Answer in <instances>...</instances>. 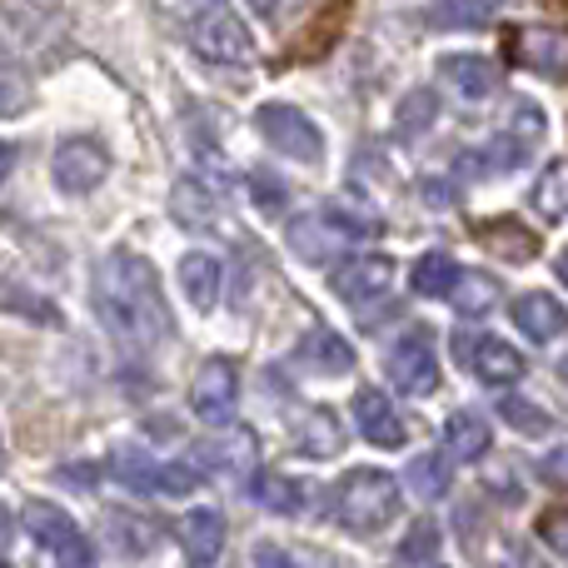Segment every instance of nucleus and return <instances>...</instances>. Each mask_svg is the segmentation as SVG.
Segmentation results:
<instances>
[{
    "mask_svg": "<svg viewBox=\"0 0 568 568\" xmlns=\"http://www.w3.org/2000/svg\"><path fill=\"white\" fill-rule=\"evenodd\" d=\"M95 310L105 320V329L130 349H155V344L170 339V310L165 294H160V280L130 250L105 255V265L95 275Z\"/></svg>",
    "mask_w": 568,
    "mask_h": 568,
    "instance_id": "f257e3e1",
    "label": "nucleus"
},
{
    "mask_svg": "<svg viewBox=\"0 0 568 568\" xmlns=\"http://www.w3.org/2000/svg\"><path fill=\"white\" fill-rule=\"evenodd\" d=\"M399 514V489L379 469H354L334 484V519L349 534H379Z\"/></svg>",
    "mask_w": 568,
    "mask_h": 568,
    "instance_id": "f03ea898",
    "label": "nucleus"
},
{
    "mask_svg": "<svg viewBox=\"0 0 568 568\" xmlns=\"http://www.w3.org/2000/svg\"><path fill=\"white\" fill-rule=\"evenodd\" d=\"M539 135H544V115L529 105V100H519V105H514L509 130L489 135L484 145H474L469 155L459 160L464 175H509V170L529 165V155H534V145H539Z\"/></svg>",
    "mask_w": 568,
    "mask_h": 568,
    "instance_id": "7ed1b4c3",
    "label": "nucleus"
},
{
    "mask_svg": "<svg viewBox=\"0 0 568 568\" xmlns=\"http://www.w3.org/2000/svg\"><path fill=\"white\" fill-rule=\"evenodd\" d=\"M20 524H26V534L60 568H95V544L75 529V519H70L65 509H55V504H26Z\"/></svg>",
    "mask_w": 568,
    "mask_h": 568,
    "instance_id": "20e7f679",
    "label": "nucleus"
},
{
    "mask_svg": "<svg viewBox=\"0 0 568 568\" xmlns=\"http://www.w3.org/2000/svg\"><path fill=\"white\" fill-rule=\"evenodd\" d=\"M454 359H459V369H469L484 384H519L524 369H529L514 344H504L499 334H484V329L454 334Z\"/></svg>",
    "mask_w": 568,
    "mask_h": 568,
    "instance_id": "39448f33",
    "label": "nucleus"
},
{
    "mask_svg": "<svg viewBox=\"0 0 568 568\" xmlns=\"http://www.w3.org/2000/svg\"><path fill=\"white\" fill-rule=\"evenodd\" d=\"M384 374H389V384L399 394H409V399H424V394L439 389V359H434V339L424 329H409L404 339L389 344V354H384Z\"/></svg>",
    "mask_w": 568,
    "mask_h": 568,
    "instance_id": "423d86ee",
    "label": "nucleus"
},
{
    "mask_svg": "<svg viewBox=\"0 0 568 568\" xmlns=\"http://www.w3.org/2000/svg\"><path fill=\"white\" fill-rule=\"evenodd\" d=\"M50 170H55L60 190H70V195H90V190L105 185V175H110V150L100 145L95 135H70V140L55 145Z\"/></svg>",
    "mask_w": 568,
    "mask_h": 568,
    "instance_id": "0eeeda50",
    "label": "nucleus"
},
{
    "mask_svg": "<svg viewBox=\"0 0 568 568\" xmlns=\"http://www.w3.org/2000/svg\"><path fill=\"white\" fill-rule=\"evenodd\" d=\"M255 125H260V135L280 150V155L300 160V165H314V160H320V150H324L320 125H314L304 110H294V105H260Z\"/></svg>",
    "mask_w": 568,
    "mask_h": 568,
    "instance_id": "6e6552de",
    "label": "nucleus"
},
{
    "mask_svg": "<svg viewBox=\"0 0 568 568\" xmlns=\"http://www.w3.org/2000/svg\"><path fill=\"white\" fill-rule=\"evenodd\" d=\"M190 40H195V55H205L210 65H250L255 60V40L230 10H205Z\"/></svg>",
    "mask_w": 568,
    "mask_h": 568,
    "instance_id": "1a4fd4ad",
    "label": "nucleus"
},
{
    "mask_svg": "<svg viewBox=\"0 0 568 568\" xmlns=\"http://www.w3.org/2000/svg\"><path fill=\"white\" fill-rule=\"evenodd\" d=\"M509 55L544 80H568V30L564 26H519L509 36Z\"/></svg>",
    "mask_w": 568,
    "mask_h": 568,
    "instance_id": "9d476101",
    "label": "nucleus"
},
{
    "mask_svg": "<svg viewBox=\"0 0 568 568\" xmlns=\"http://www.w3.org/2000/svg\"><path fill=\"white\" fill-rule=\"evenodd\" d=\"M110 474H115L125 489H135V494H190L200 484V474L185 469V464L140 459V454H130V449H120L115 459H110Z\"/></svg>",
    "mask_w": 568,
    "mask_h": 568,
    "instance_id": "9b49d317",
    "label": "nucleus"
},
{
    "mask_svg": "<svg viewBox=\"0 0 568 568\" xmlns=\"http://www.w3.org/2000/svg\"><path fill=\"white\" fill-rule=\"evenodd\" d=\"M235 399H240V379H235V364L230 359H210L205 369L195 374V384H190V409L205 424H225L230 414H235Z\"/></svg>",
    "mask_w": 568,
    "mask_h": 568,
    "instance_id": "f8f14e48",
    "label": "nucleus"
},
{
    "mask_svg": "<svg viewBox=\"0 0 568 568\" xmlns=\"http://www.w3.org/2000/svg\"><path fill=\"white\" fill-rule=\"evenodd\" d=\"M354 424H359V434L369 444H379V449H399V444L409 439V419H404L379 389L354 394Z\"/></svg>",
    "mask_w": 568,
    "mask_h": 568,
    "instance_id": "ddd939ff",
    "label": "nucleus"
},
{
    "mask_svg": "<svg viewBox=\"0 0 568 568\" xmlns=\"http://www.w3.org/2000/svg\"><path fill=\"white\" fill-rule=\"evenodd\" d=\"M389 284H394V260H384V255H354L334 270V294L349 304L379 300Z\"/></svg>",
    "mask_w": 568,
    "mask_h": 568,
    "instance_id": "4468645a",
    "label": "nucleus"
},
{
    "mask_svg": "<svg viewBox=\"0 0 568 568\" xmlns=\"http://www.w3.org/2000/svg\"><path fill=\"white\" fill-rule=\"evenodd\" d=\"M294 449L310 454V459H334L344 449V424L334 409H304L300 424H294Z\"/></svg>",
    "mask_w": 568,
    "mask_h": 568,
    "instance_id": "2eb2a0df",
    "label": "nucleus"
},
{
    "mask_svg": "<svg viewBox=\"0 0 568 568\" xmlns=\"http://www.w3.org/2000/svg\"><path fill=\"white\" fill-rule=\"evenodd\" d=\"M439 70H444V80H449L454 90H459L464 100H484V95H494L499 90V65H494L489 55H444L439 60Z\"/></svg>",
    "mask_w": 568,
    "mask_h": 568,
    "instance_id": "dca6fc26",
    "label": "nucleus"
},
{
    "mask_svg": "<svg viewBox=\"0 0 568 568\" xmlns=\"http://www.w3.org/2000/svg\"><path fill=\"white\" fill-rule=\"evenodd\" d=\"M180 544H185L190 564H215L220 549H225V519L215 509H190L180 519Z\"/></svg>",
    "mask_w": 568,
    "mask_h": 568,
    "instance_id": "f3484780",
    "label": "nucleus"
},
{
    "mask_svg": "<svg viewBox=\"0 0 568 568\" xmlns=\"http://www.w3.org/2000/svg\"><path fill=\"white\" fill-rule=\"evenodd\" d=\"M195 459L205 464L210 474H220V479H245V474L255 469V439H250L245 429L225 434V439H215V444H200Z\"/></svg>",
    "mask_w": 568,
    "mask_h": 568,
    "instance_id": "a211bd4d",
    "label": "nucleus"
},
{
    "mask_svg": "<svg viewBox=\"0 0 568 568\" xmlns=\"http://www.w3.org/2000/svg\"><path fill=\"white\" fill-rule=\"evenodd\" d=\"M300 359L320 374H349L354 369V344L344 339V334L314 324V329H304V339H300Z\"/></svg>",
    "mask_w": 568,
    "mask_h": 568,
    "instance_id": "6ab92c4d",
    "label": "nucleus"
},
{
    "mask_svg": "<svg viewBox=\"0 0 568 568\" xmlns=\"http://www.w3.org/2000/svg\"><path fill=\"white\" fill-rule=\"evenodd\" d=\"M479 245L499 260H514V265H529L539 255V240L519 225V220H484L479 225Z\"/></svg>",
    "mask_w": 568,
    "mask_h": 568,
    "instance_id": "aec40b11",
    "label": "nucleus"
},
{
    "mask_svg": "<svg viewBox=\"0 0 568 568\" xmlns=\"http://www.w3.org/2000/svg\"><path fill=\"white\" fill-rule=\"evenodd\" d=\"M444 449H449V459H464V464L484 459L489 454V424L474 409H454L444 419Z\"/></svg>",
    "mask_w": 568,
    "mask_h": 568,
    "instance_id": "412c9836",
    "label": "nucleus"
},
{
    "mask_svg": "<svg viewBox=\"0 0 568 568\" xmlns=\"http://www.w3.org/2000/svg\"><path fill=\"white\" fill-rule=\"evenodd\" d=\"M514 324H519L529 339H554V334L568 329V310L554 294H524V300L514 304Z\"/></svg>",
    "mask_w": 568,
    "mask_h": 568,
    "instance_id": "4be33fe9",
    "label": "nucleus"
},
{
    "mask_svg": "<svg viewBox=\"0 0 568 568\" xmlns=\"http://www.w3.org/2000/svg\"><path fill=\"white\" fill-rule=\"evenodd\" d=\"M320 220L334 230L339 240H379L384 235V220L374 215V210L354 205V200H329V205L320 210Z\"/></svg>",
    "mask_w": 568,
    "mask_h": 568,
    "instance_id": "5701e85b",
    "label": "nucleus"
},
{
    "mask_svg": "<svg viewBox=\"0 0 568 568\" xmlns=\"http://www.w3.org/2000/svg\"><path fill=\"white\" fill-rule=\"evenodd\" d=\"M180 284L185 294L195 300V310H215V294H220V260L195 250V255L180 260Z\"/></svg>",
    "mask_w": 568,
    "mask_h": 568,
    "instance_id": "b1692460",
    "label": "nucleus"
},
{
    "mask_svg": "<svg viewBox=\"0 0 568 568\" xmlns=\"http://www.w3.org/2000/svg\"><path fill=\"white\" fill-rule=\"evenodd\" d=\"M414 290L424 294V300H449L454 290H459V265H454L449 255H444V250H434V255H424L419 265H414Z\"/></svg>",
    "mask_w": 568,
    "mask_h": 568,
    "instance_id": "393cba45",
    "label": "nucleus"
},
{
    "mask_svg": "<svg viewBox=\"0 0 568 568\" xmlns=\"http://www.w3.org/2000/svg\"><path fill=\"white\" fill-rule=\"evenodd\" d=\"M449 304L459 314H474V320H479V314H489V310H499L504 304V284L494 275H464L459 290L449 294Z\"/></svg>",
    "mask_w": 568,
    "mask_h": 568,
    "instance_id": "a878e982",
    "label": "nucleus"
},
{
    "mask_svg": "<svg viewBox=\"0 0 568 568\" xmlns=\"http://www.w3.org/2000/svg\"><path fill=\"white\" fill-rule=\"evenodd\" d=\"M434 115H439L434 90H409V95H404V105L394 110V135H399V140H419L424 130L434 125Z\"/></svg>",
    "mask_w": 568,
    "mask_h": 568,
    "instance_id": "bb28decb",
    "label": "nucleus"
},
{
    "mask_svg": "<svg viewBox=\"0 0 568 568\" xmlns=\"http://www.w3.org/2000/svg\"><path fill=\"white\" fill-rule=\"evenodd\" d=\"M489 10V0H429V20L439 30H479Z\"/></svg>",
    "mask_w": 568,
    "mask_h": 568,
    "instance_id": "cd10ccee",
    "label": "nucleus"
},
{
    "mask_svg": "<svg viewBox=\"0 0 568 568\" xmlns=\"http://www.w3.org/2000/svg\"><path fill=\"white\" fill-rule=\"evenodd\" d=\"M534 210L549 220L568 215V160H554V165L539 175V185H534Z\"/></svg>",
    "mask_w": 568,
    "mask_h": 568,
    "instance_id": "c85d7f7f",
    "label": "nucleus"
},
{
    "mask_svg": "<svg viewBox=\"0 0 568 568\" xmlns=\"http://www.w3.org/2000/svg\"><path fill=\"white\" fill-rule=\"evenodd\" d=\"M409 489L419 494V499H439V494L449 489V459H444V454H419V459L409 464Z\"/></svg>",
    "mask_w": 568,
    "mask_h": 568,
    "instance_id": "c756f323",
    "label": "nucleus"
},
{
    "mask_svg": "<svg viewBox=\"0 0 568 568\" xmlns=\"http://www.w3.org/2000/svg\"><path fill=\"white\" fill-rule=\"evenodd\" d=\"M260 504H265L270 514H284V519H290V514H300L304 504H310V489L284 479V474H270V479L260 484Z\"/></svg>",
    "mask_w": 568,
    "mask_h": 568,
    "instance_id": "7c9ffc66",
    "label": "nucleus"
},
{
    "mask_svg": "<svg viewBox=\"0 0 568 568\" xmlns=\"http://www.w3.org/2000/svg\"><path fill=\"white\" fill-rule=\"evenodd\" d=\"M105 529H110V539H125V554H145V549H155V539H160V524H140V519H130V514H110L105 519Z\"/></svg>",
    "mask_w": 568,
    "mask_h": 568,
    "instance_id": "2f4dec72",
    "label": "nucleus"
},
{
    "mask_svg": "<svg viewBox=\"0 0 568 568\" xmlns=\"http://www.w3.org/2000/svg\"><path fill=\"white\" fill-rule=\"evenodd\" d=\"M499 414H504V419H509L519 434H544V429H549V414H544L539 404L519 399V394H509V399H499Z\"/></svg>",
    "mask_w": 568,
    "mask_h": 568,
    "instance_id": "473e14b6",
    "label": "nucleus"
},
{
    "mask_svg": "<svg viewBox=\"0 0 568 568\" xmlns=\"http://www.w3.org/2000/svg\"><path fill=\"white\" fill-rule=\"evenodd\" d=\"M434 549H439V529H434V519H419L409 529V539H404V549H399V559H434Z\"/></svg>",
    "mask_w": 568,
    "mask_h": 568,
    "instance_id": "72a5a7b5",
    "label": "nucleus"
},
{
    "mask_svg": "<svg viewBox=\"0 0 568 568\" xmlns=\"http://www.w3.org/2000/svg\"><path fill=\"white\" fill-rule=\"evenodd\" d=\"M539 539L549 544L554 554L568 564V509H554V514H544L539 519Z\"/></svg>",
    "mask_w": 568,
    "mask_h": 568,
    "instance_id": "f704fd0d",
    "label": "nucleus"
},
{
    "mask_svg": "<svg viewBox=\"0 0 568 568\" xmlns=\"http://www.w3.org/2000/svg\"><path fill=\"white\" fill-rule=\"evenodd\" d=\"M539 479L554 484V489H568V444H559V449H549L539 459Z\"/></svg>",
    "mask_w": 568,
    "mask_h": 568,
    "instance_id": "c9c22d12",
    "label": "nucleus"
},
{
    "mask_svg": "<svg viewBox=\"0 0 568 568\" xmlns=\"http://www.w3.org/2000/svg\"><path fill=\"white\" fill-rule=\"evenodd\" d=\"M419 200H424V205H434V210H449L454 200H459V190H449V180H424Z\"/></svg>",
    "mask_w": 568,
    "mask_h": 568,
    "instance_id": "e433bc0d",
    "label": "nucleus"
},
{
    "mask_svg": "<svg viewBox=\"0 0 568 568\" xmlns=\"http://www.w3.org/2000/svg\"><path fill=\"white\" fill-rule=\"evenodd\" d=\"M255 200H260V210H284V190H280V180H265V175H260L255 180Z\"/></svg>",
    "mask_w": 568,
    "mask_h": 568,
    "instance_id": "4c0bfd02",
    "label": "nucleus"
},
{
    "mask_svg": "<svg viewBox=\"0 0 568 568\" xmlns=\"http://www.w3.org/2000/svg\"><path fill=\"white\" fill-rule=\"evenodd\" d=\"M255 568H294V559L284 549H260L255 554Z\"/></svg>",
    "mask_w": 568,
    "mask_h": 568,
    "instance_id": "58836bf2",
    "label": "nucleus"
},
{
    "mask_svg": "<svg viewBox=\"0 0 568 568\" xmlns=\"http://www.w3.org/2000/svg\"><path fill=\"white\" fill-rule=\"evenodd\" d=\"M250 6H255V10H260V16H275V10L284 6V0H250Z\"/></svg>",
    "mask_w": 568,
    "mask_h": 568,
    "instance_id": "ea45409f",
    "label": "nucleus"
},
{
    "mask_svg": "<svg viewBox=\"0 0 568 568\" xmlns=\"http://www.w3.org/2000/svg\"><path fill=\"white\" fill-rule=\"evenodd\" d=\"M559 280L568 284V250H564V255H559Z\"/></svg>",
    "mask_w": 568,
    "mask_h": 568,
    "instance_id": "a19ab883",
    "label": "nucleus"
},
{
    "mask_svg": "<svg viewBox=\"0 0 568 568\" xmlns=\"http://www.w3.org/2000/svg\"><path fill=\"white\" fill-rule=\"evenodd\" d=\"M195 6H210V10H220V0H195Z\"/></svg>",
    "mask_w": 568,
    "mask_h": 568,
    "instance_id": "79ce46f5",
    "label": "nucleus"
},
{
    "mask_svg": "<svg viewBox=\"0 0 568 568\" xmlns=\"http://www.w3.org/2000/svg\"><path fill=\"white\" fill-rule=\"evenodd\" d=\"M559 379H564V384H568V359H564V364H559Z\"/></svg>",
    "mask_w": 568,
    "mask_h": 568,
    "instance_id": "37998d69",
    "label": "nucleus"
}]
</instances>
